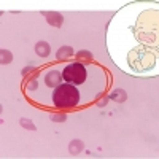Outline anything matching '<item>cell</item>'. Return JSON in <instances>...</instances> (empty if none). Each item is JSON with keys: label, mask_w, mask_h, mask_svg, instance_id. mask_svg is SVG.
Listing matches in <instances>:
<instances>
[{"label": "cell", "mask_w": 159, "mask_h": 159, "mask_svg": "<svg viewBox=\"0 0 159 159\" xmlns=\"http://www.w3.org/2000/svg\"><path fill=\"white\" fill-rule=\"evenodd\" d=\"M127 62L135 73H147L153 70L157 64V48L140 45L129 52Z\"/></svg>", "instance_id": "1"}, {"label": "cell", "mask_w": 159, "mask_h": 159, "mask_svg": "<svg viewBox=\"0 0 159 159\" xmlns=\"http://www.w3.org/2000/svg\"><path fill=\"white\" fill-rule=\"evenodd\" d=\"M52 102L59 108H72L80 102V92L70 83L59 84L52 92Z\"/></svg>", "instance_id": "2"}, {"label": "cell", "mask_w": 159, "mask_h": 159, "mask_svg": "<svg viewBox=\"0 0 159 159\" xmlns=\"http://www.w3.org/2000/svg\"><path fill=\"white\" fill-rule=\"evenodd\" d=\"M62 78L67 83L73 84V86L84 83V80H86V69H84V65L80 64V62L67 65V67L64 69V72H62Z\"/></svg>", "instance_id": "3"}, {"label": "cell", "mask_w": 159, "mask_h": 159, "mask_svg": "<svg viewBox=\"0 0 159 159\" xmlns=\"http://www.w3.org/2000/svg\"><path fill=\"white\" fill-rule=\"evenodd\" d=\"M61 81H62V75L56 70H52L46 75V86H49V88H54V86L57 88L61 84Z\"/></svg>", "instance_id": "4"}, {"label": "cell", "mask_w": 159, "mask_h": 159, "mask_svg": "<svg viewBox=\"0 0 159 159\" xmlns=\"http://www.w3.org/2000/svg\"><path fill=\"white\" fill-rule=\"evenodd\" d=\"M35 49H37V54H38V56L46 57V56L49 54V46H48L46 42H38L37 46H35Z\"/></svg>", "instance_id": "5"}, {"label": "cell", "mask_w": 159, "mask_h": 159, "mask_svg": "<svg viewBox=\"0 0 159 159\" xmlns=\"http://www.w3.org/2000/svg\"><path fill=\"white\" fill-rule=\"evenodd\" d=\"M48 21H49L51 24H54V25H61L62 16L59 15V13H49V15H48Z\"/></svg>", "instance_id": "6"}, {"label": "cell", "mask_w": 159, "mask_h": 159, "mask_svg": "<svg viewBox=\"0 0 159 159\" xmlns=\"http://www.w3.org/2000/svg\"><path fill=\"white\" fill-rule=\"evenodd\" d=\"M72 54H73V49H72L70 46H67V48H61V49H59L57 57H59V59H64V57H69V56H72Z\"/></svg>", "instance_id": "7"}, {"label": "cell", "mask_w": 159, "mask_h": 159, "mask_svg": "<svg viewBox=\"0 0 159 159\" xmlns=\"http://www.w3.org/2000/svg\"><path fill=\"white\" fill-rule=\"evenodd\" d=\"M2 54L5 56V59H2V62H5V64H7V62H10V59H11L10 52H8V51H2Z\"/></svg>", "instance_id": "8"}, {"label": "cell", "mask_w": 159, "mask_h": 159, "mask_svg": "<svg viewBox=\"0 0 159 159\" xmlns=\"http://www.w3.org/2000/svg\"><path fill=\"white\" fill-rule=\"evenodd\" d=\"M64 118H65V116H62V115H59V116H54V115H52V116H51L52 121H64Z\"/></svg>", "instance_id": "9"}, {"label": "cell", "mask_w": 159, "mask_h": 159, "mask_svg": "<svg viewBox=\"0 0 159 159\" xmlns=\"http://www.w3.org/2000/svg\"><path fill=\"white\" fill-rule=\"evenodd\" d=\"M35 88H37V83H35V81H32V83L29 84V89L32 91V89H35Z\"/></svg>", "instance_id": "10"}]
</instances>
